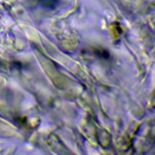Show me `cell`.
Returning a JSON list of instances; mask_svg holds the SVG:
<instances>
[{"instance_id":"obj_1","label":"cell","mask_w":155,"mask_h":155,"mask_svg":"<svg viewBox=\"0 0 155 155\" xmlns=\"http://www.w3.org/2000/svg\"><path fill=\"white\" fill-rule=\"evenodd\" d=\"M41 4L44 7L53 8L58 4V0H41Z\"/></svg>"}]
</instances>
